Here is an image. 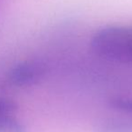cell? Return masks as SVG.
I'll return each mask as SVG.
<instances>
[{"label":"cell","mask_w":132,"mask_h":132,"mask_svg":"<svg viewBox=\"0 0 132 132\" xmlns=\"http://www.w3.org/2000/svg\"><path fill=\"white\" fill-rule=\"evenodd\" d=\"M45 74V67L39 61H25L16 65L8 74V82L16 87L29 86L39 82Z\"/></svg>","instance_id":"2"},{"label":"cell","mask_w":132,"mask_h":132,"mask_svg":"<svg viewBox=\"0 0 132 132\" xmlns=\"http://www.w3.org/2000/svg\"><path fill=\"white\" fill-rule=\"evenodd\" d=\"M16 110V103L10 100L0 99V115L12 114Z\"/></svg>","instance_id":"6"},{"label":"cell","mask_w":132,"mask_h":132,"mask_svg":"<svg viewBox=\"0 0 132 132\" xmlns=\"http://www.w3.org/2000/svg\"><path fill=\"white\" fill-rule=\"evenodd\" d=\"M0 132H26V129L11 114H5L0 115Z\"/></svg>","instance_id":"4"},{"label":"cell","mask_w":132,"mask_h":132,"mask_svg":"<svg viewBox=\"0 0 132 132\" xmlns=\"http://www.w3.org/2000/svg\"><path fill=\"white\" fill-rule=\"evenodd\" d=\"M111 109L117 112L132 114V97H118L109 103Z\"/></svg>","instance_id":"5"},{"label":"cell","mask_w":132,"mask_h":132,"mask_svg":"<svg viewBox=\"0 0 132 132\" xmlns=\"http://www.w3.org/2000/svg\"><path fill=\"white\" fill-rule=\"evenodd\" d=\"M95 132H132V114L108 117L100 120Z\"/></svg>","instance_id":"3"},{"label":"cell","mask_w":132,"mask_h":132,"mask_svg":"<svg viewBox=\"0 0 132 132\" xmlns=\"http://www.w3.org/2000/svg\"><path fill=\"white\" fill-rule=\"evenodd\" d=\"M93 51L100 57L117 62H132V28L110 26L95 33Z\"/></svg>","instance_id":"1"}]
</instances>
